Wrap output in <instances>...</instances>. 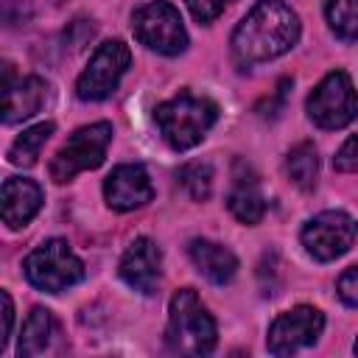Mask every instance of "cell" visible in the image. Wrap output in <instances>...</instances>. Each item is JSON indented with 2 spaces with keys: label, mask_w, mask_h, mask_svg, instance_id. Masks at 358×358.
<instances>
[{
  "label": "cell",
  "mask_w": 358,
  "mask_h": 358,
  "mask_svg": "<svg viewBox=\"0 0 358 358\" xmlns=\"http://www.w3.org/2000/svg\"><path fill=\"white\" fill-rule=\"evenodd\" d=\"M131 31L145 48L162 56H176L187 48V31L182 25V14L165 0H154L137 8L131 17Z\"/></svg>",
  "instance_id": "52a82bcc"
},
{
  "label": "cell",
  "mask_w": 358,
  "mask_h": 358,
  "mask_svg": "<svg viewBox=\"0 0 358 358\" xmlns=\"http://www.w3.org/2000/svg\"><path fill=\"white\" fill-rule=\"evenodd\" d=\"M53 336H56V322H53L50 310L34 308L22 324V336H20V347H17L20 358H34V355L45 352Z\"/></svg>",
  "instance_id": "e0dca14e"
},
{
  "label": "cell",
  "mask_w": 358,
  "mask_h": 358,
  "mask_svg": "<svg viewBox=\"0 0 358 358\" xmlns=\"http://www.w3.org/2000/svg\"><path fill=\"white\" fill-rule=\"evenodd\" d=\"M25 277L34 288L59 294L84 277V263L76 257V252L64 241L53 238V241H45L42 246H36L25 257Z\"/></svg>",
  "instance_id": "277c9868"
},
{
  "label": "cell",
  "mask_w": 358,
  "mask_h": 358,
  "mask_svg": "<svg viewBox=\"0 0 358 358\" xmlns=\"http://www.w3.org/2000/svg\"><path fill=\"white\" fill-rule=\"evenodd\" d=\"M229 213L241 221V224H257L266 213V201L257 190V179L255 173L246 168V173H235V185L229 190Z\"/></svg>",
  "instance_id": "2e32d148"
},
{
  "label": "cell",
  "mask_w": 358,
  "mask_h": 358,
  "mask_svg": "<svg viewBox=\"0 0 358 358\" xmlns=\"http://www.w3.org/2000/svg\"><path fill=\"white\" fill-rule=\"evenodd\" d=\"M215 322L196 296V291L182 288L171 296L165 341L171 352L179 355H210L215 347Z\"/></svg>",
  "instance_id": "7a4b0ae2"
},
{
  "label": "cell",
  "mask_w": 358,
  "mask_h": 358,
  "mask_svg": "<svg viewBox=\"0 0 358 358\" xmlns=\"http://www.w3.org/2000/svg\"><path fill=\"white\" fill-rule=\"evenodd\" d=\"M333 168L341 171V173L358 171V134H352V137L338 148V154L333 157Z\"/></svg>",
  "instance_id": "7402d4cb"
},
{
  "label": "cell",
  "mask_w": 358,
  "mask_h": 358,
  "mask_svg": "<svg viewBox=\"0 0 358 358\" xmlns=\"http://www.w3.org/2000/svg\"><path fill=\"white\" fill-rule=\"evenodd\" d=\"M355 352H358V338H355Z\"/></svg>",
  "instance_id": "4316f807"
},
{
  "label": "cell",
  "mask_w": 358,
  "mask_h": 358,
  "mask_svg": "<svg viewBox=\"0 0 358 358\" xmlns=\"http://www.w3.org/2000/svg\"><path fill=\"white\" fill-rule=\"evenodd\" d=\"M0 90H3V123H8V126L36 115L39 106L45 103V98H48V84L39 76H28V78L14 81L8 62H3Z\"/></svg>",
  "instance_id": "8fae6325"
},
{
  "label": "cell",
  "mask_w": 358,
  "mask_h": 358,
  "mask_svg": "<svg viewBox=\"0 0 358 358\" xmlns=\"http://www.w3.org/2000/svg\"><path fill=\"white\" fill-rule=\"evenodd\" d=\"M129 64H131V50L120 39L103 42L92 53V59L84 67V73L78 76L76 95L81 101H103V98H109L115 92L117 81L123 78V73L129 70Z\"/></svg>",
  "instance_id": "ba28073f"
},
{
  "label": "cell",
  "mask_w": 358,
  "mask_h": 358,
  "mask_svg": "<svg viewBox=\"0 0 358 358\" xmlns=\"http://www.w3.org/2000/svg\"><path fill=\"white\" fill-rule=\"evenodd\" d=\"M218 117V106L210 98H199L190 92H179L176 98L157 106L154 120L173 151H187L204 140L210 126Z\"/></svg>",
  "instance_id": "3957f363"
},
{
  "label": "cell",
  "mask_w": 358,
  "mask_h": 358,
  "mask_svg": "<svg viewBox=\"0 0 358 358\" xmlns=\"http://www.w3.org/2000/svg\"><path fill=\"white\" fill-rule=\"evenodd\" d=\"M187 255H190L193 266H196L210 282H215V285L229 282V280L235 277V271H238L235 255H232L227 246L213 243V241H207V238H193L190 246H187Z\"/></svg>",
  "instance_id": "9a60e30c"
},
{
  "label": "cell",
  "mask_w": 358,
  "mask_h": 358,
  "mask_svg": "<svg viewBox=\"0 0 358 358\" xmlns=\"http://www.w3.org/2000/svg\"><path fill=\"white\" fill-rule=\"evenodd\" d=\"M336 291H338V296H341L344 305L358 308V266H350V268L338 277Z\"/></svg>",
  "instance_id": "603a6c76"
},
{
  "label": "cell",
  "mask_w": 358,
  "mask_h": 358,
  "mask_svg": "<svg viewBox=\"0 0 358 358\" xmlns=\"http://www.w3.org/2000/svg\"><path fill=\"white\" fill-rule=\"evenodd\" d=\"M53 123L50 120H45V123H36V126H31V129H25L14 143H11V148H8V162L11 165H17V168H31L34 162H36V157H39V151H42V145L48 143V137L53 134Z\"/></svg>",
  "instance_id": "d6986e66"
},
{
  "label": "cell",
  "mask_w": 358,
  "mask_h": 358,
  "mask_svg": "<svg viewBox=\"0 0 358 358\" xmlns=\"http://www.w3.org/2000/svg\"><path fill=\"white\" fill-rule=\"evenodd\" d=\"M179 182L187 187V193L201 201L210 196V187H213V168L207 162H187L185 168H179Z\"/></svg>",
  "instance_id": "44dd1931"
},
{
  "label": "cell",
  "mask_w": 358,
  "mask_h": 358,
  "mask_svg": "<svg viewBox=\"0 0 358 358\" xmlns=\"http://www.w3.org/2000/svg\"><path fill=\"white\" fill-rule=\"evenodd\" d=\"M355 238H358V224L352 215L341 210H324L313 215L302 229V246L313 260H322V263L350 252Z\"/></svg>",
  "instance_id": "9c48e42d"
},
{
  "label": "cell",
  "mask_w": 358,
  "mask_h": 358,
  "mask_svg": "<svg viewBox=\"0 0 358 358\" xmlns=\"http://www.w3.org/2000/svg\"><path fill=\"white\" fill-rule=\"evenodd\" d=\"M42 207V187L31 179L11 176L3 182V221L11 229L25 227Z\"/></svg>",
  "instance_id": "5bb4252c"
},
{
  "label": "cell",
  "mask_w": 358,
  "mask_h": 358,
  "mask_svg": "<svg viewBox=\"0 0 358 358\" xmlns=\"http://www.w3.org/2000/svg\"><path fill=\"white\" fill-rule=\"evenodd\" d=\"M185 3H187L190 14H193L199 22H213L232 0H185Z\"/></svg>",
  "instance_id": "cb8c5ba5"
},
{
  "label": "cell",
  "mask_w": 358,
  "mask_h": 358,
  "mask_svg": "<svg viewBox=\"0 0 358 358\" xmlns=\"http://www.w3.org/2000/svg\"><path fill=\"white\" fill-rule=\"evenodd\" d=\"M0 299H3V336H0V350L8 344V336H11V324H14V305H11V296H8V291H3L0 294Z\"/></svg>",
  "instance_id": "484cf974"
},
{
  "label": "cell",
  "mask_w": 358,
  "mask_h": 358,
  "mask_svg": "<svg viewBox=\"0 0 358 358\" xmlns=\"http://www.w3.org/2000/svg\"><path fill=\"white\" fill-rule=\"evenodd\" d=\"M103 196L112 210L126 213L148 204L154 199V185L143 165H117L103 182Z\"/></svg>",
  "instance_id": "7c38bea8"
},
{
  "label": "cell",
  "mask_w": 358,
  "mask_h": 358,
  "mask_svg": "<svg viewBox=\"0 0 358 358\" xmlns=\"http://www.w3.org/2000/svg\"><path fill=\"white\" fill-rule=\"evenodd\" d=\"M0 14H3V22L8 28L20 25L31 17V3L28 0H0Z\"/></svg>",
  "instance_id": "d4e9b609"
},
{
  "label": "cell",
  "mask_w": 358,
  "mask_h": 358,
  "mask_svg": "<svg viewBox=\"0 0 358 358\" xmlns=\"http://www.w3.org/2000/svg\"><path fill=\"white\" fill-rule=\"evenodd\" d=\"M324 14H327L330 31L338 39H344V42L358 39V0H330Z\"/></svg>",
  "instance_id": "ffe728a7"
},
{
  "label": "cell",
  "mask_w": 358,
  "mask_h": 358,
  "mask_svg": "<svg viewBox=\"0 0 358 358\" xmlns=\"http://www.w3.org/2000/svg\"><path fill=\"white\" fill-rule=\"evenodd\" d=\"M112 143V126L109 123H90L70 134V140L56 151L50 159V179L64 185L81 171H92L103 162L106 148Z\"/></svg>",
  "instance_id": "5b68a950"
},
{
  "label": "cell",
  "mask_w": 358,
  "mask_h": 358,
  "mask_svg": "<svg viewBox=\"0 0 358 358\" xmlns=\"http://www.w3.org/2000/svg\"><path fill=\"white\" fill-rule=\"evenodd\" d=\"M162 274V252L151 238H134L120 257V277L140 294H154Z\"/></svg>",
  "instance_id": "4fadbf2b"
},
{
  "label": "cell",
  "mask_w": 358,
  "mask_h": 358,
  "mask_svg": "<svg viewBox=\"0 0 358 358\" xmlns=\"http://www.w3.org/2000/svg\"><path fill=\"white\" fill-rule=\"evenodd\" d=\"M322 327H324L322 310H316L310 305H296L271 322L268 352L271 355H294L296 350L316 344V338L322 336Z\"/></svg>",
  "instance_id": "30bf717a"
},
{
  "label": "cell",
  "mask_w": 358,
  "mask_h": 358,
  "mask_svg": "<svg viewBox=\"0 0 358 358\" xmlns=\"http://www.w3.org/2000/svg\"><path fill=\"white\" fill-rule=\"evenodd\" d=\"M285 171L291 176V182L310 193L316 187V179H319V154L313 148V143H299L288 151V159H285Z\"/></svg>",
  "instance_id": "ac0fdd59"
},
{
  "label": "cell",
  "mask_w": 358,
  "mask_h": 358,
  "mask_svg": "<svg viewBox=\"0 0 358 358\" xmlns=\"http://www.w3.org/2000/svg\"><path fill=\"white\" fill-rule=\"evenodd\" d=\"M308 117L319 129H344L358 117V95L344 70H330L308 95Z\"/></svg>",
  "instance_id": "8992f818"
},
{
  "label": "cell",
  "mask_w": 358,
  "mask_h": 358,
  "mask_svg": "<svg viewBox=\"0 0 358 358\" xmlns=\"http://www.w3.org/2000/svg\"><path fill=\"white\" fill-rule=\"evenodd\" d=\"M299 39V17L282 0H260L232 34V56L238 64H260L282 56Z\"/></svg>",
  "instance_id": "6da1fadb"
}]
</instances>
